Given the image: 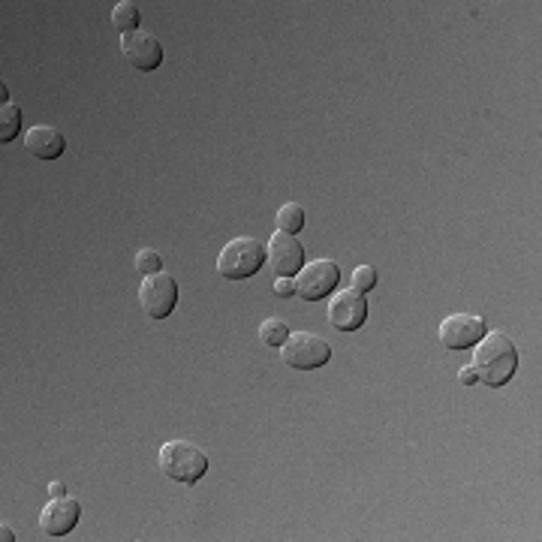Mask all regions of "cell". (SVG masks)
<instances>
[{"label": "cell", "mask_w": 542, "mask_h": 542, "mask_svg": "<svg viewBox=\"0 0 542 542\" xmlns=\"http://www.w3.org/2000/svg\"><path fill=\"white\" fill-rule=\"evenodd\" d=\"M470 371L476 374V383H485L491 389H500L512 380L518 371V350L503 332H485L479 344H473V362Z\"/></svg>", "instance_id": "cell-1"}, {"label": "cell", "mask_w": 542, "mask_h": 542, "mask_svg": "<svg viewBox=\"0 0 542 542\" xmlns=\"http://www.w3.org/2000/svg\"><path fill=\"white\" fill-rule=\"evenodd\" d=\"M157 464L166 479L181 482V485H196L208 470V455L187 440H169L160 446Z\"/></svg>", "instance_id": "cell-2"}, {"label": "cell", "mask_w": 542, "mask_h": 542, "mask_svg": "<svg viewBox=\"0 0 542 542\" xmlns=\"http://www.w3.org/2000/svg\"><path fill=\"white\" fill-rule=\"evenodd\" d=\"M262 262H265V244L253 235H238L220 250L217 271L226 281H244L256 275Z\"/></svg>", "instance_id": "cell-3"}, {"label": "cell", "mask_w": 542, "mask_h": 542, "mask_svg": "<svg viewBox=\"0 0 542 542\" xmlns=\"http://www.w3.org/2000/svg\"><path fill=\"white\" fill-rule=\"evenodd\" d=\"M281 359L296 371H314L332 359V344L314 332H290V338L281 344Z\"/></svg>", "instance_id": "cell-4"}, {"label": "cell", "mask_w": 542, "mask_h": 542, "mask_svg": "<svg viewBox=\"0 0 542 542\" xmlns=\"http://www.w3.org/2000/svg\"><path fill=\"white\" fill-rule=\"evenodd\" d=\"M139 305L148 320H166L178 305V284L166 271L157 275H145L139 284Z\"/></svg>", "instance_id": "cell-5"}, {"label": "cell", "mask_w": 542, "mask_h": 542, "mask_svg": "<svg viewBox=\"0 0 542 542\" xmlns=\"http://www.w3.org/2000/svg\"><path fill=\"white\" fill-rule=\"evenodd\" d=\"M293 281H296V296L299 299L317 302L323 296H332V290L341 281V268H338L335 259H314V262H305L299 268V275Z\"/></svg>", "instance_id": "cell-6"}, {"label": "cell", "mask_w": 542, "mask_h": 542, "mask_svg": "<svg viewBox=\"0 0 542 542\" xmlns=\"http://www.w3.org/2000/svg\"><path fill=\"white\" fill-rule=\"evenodd\" d=\"M265 259H268V268L275 271L278 278H296L299 268L305 265V247L299 244L296 235L278 229L265 244Z\"/></svg>", "instance_id": "cell-7"}, {"label": "cell", "mask_w": 542, "mask_h": 542, "mask_svg": "<svg viewBox=\"0 0 542 542\" xmlns=\"http://www.w3.org/2000/svg\"><path fill=\"white\" fill-rule=\"evenodd\" d=\"M488 332L485 320L476 317V314H449L443 323H440V344L446 350H470L473 344H479V338Z\"/></svg>", "instance_id": "cell-8"}, {"label": "cell", "mask_w": 542, "mask_h": 542, "mask_svg": "<svg viewBox=\"0 0 542 542\" xmlns=\"http://www.w3.org/2000/svg\"><path fill=\"white\" fill-rule=\"evenodd\" d=\"M365 320H368V296L365 293L350 287V290L332 296V302H329V323H332V329L356 332V329L365 326Z\"/></svg>", "instance_id": "cell-9"}, {"label": "cell", "mask_w": 542, "mask_h": 542, "mask_svg": "<svg viewBox=\"0 0 542 542\" xmlns=\"http://www.w3.org/2000/svg\"><path fill=\"white\" fill-rule=\"evenodd\" d=\"M121 52L127 58L130 67L142 70V73H151L163 64V46L157 37L145 34V31H133V34H124L121 37Z\"/></svg>", "instance_id": "cell-10"}, {"label": "cell", "mask_w": 542, "mask_h": 542, "mask_svg": "<svg viewBox=\"0 0 542 542\" xmlns=\"http://www.w3.org/2000/svg\"><path fill=\"white\" fill-rule=\"evenodd\" d=\"M82 515V503L76 497H52L40 512V527L49 536H67Z\"/></svg>", "instance_id": "cell-11"}, {"label": "cell", "mask_w": 542, "mask_h": 542, "mask_svg": "<svg viewBox=\"0 0 542 542\" xmlns=\"http://www.w3.org/2000/svg\"><path fill=\"white\" fill-rule=\"evenodd\" d=\"M25 148L37 160H58L67 151V139L61 130H55L49 124H37L25 133Z\"/></svg>", "instance_id": "cell-12"}, {"label": "cell", "mask_w": 542, "mask_h": 542, "mask_svg": "<svg viewBox=\"0 0 542 542\" xmlns=\"http://www.w3.org/2000/svg\"><path fill=\"white\" fill-rule=\"evenodd\" d=\"M112 25L121 31V37L139 31V7L133 4V0H121V4H115V10H112Z\"/></svg>", "instance_id": "cell-13"}, {"label": "cell", "mask_w": 542, "mask_h": 542, "mask_svg": "<svg viewBox=\"0 0 542 542\" xmlns=\"http://www.w3.org/2000/svg\"><path fill=\"white\" fill-rule=\"evenodd\" d=\"M22 130V109L16 103H4L0 106V142H13Z\"/></svg>", "instance_id": "cell-14"}, {"label": "cell", "mask_w": 542, "mask_h": 542, "mask_svg": "<svg viewBox=\"0 0 542 542\" xmlns=\"http://www.w3.org/2000/svg\"><path fill=\"white\" fill-rule=\"evenodd\" d=\"M287 338H290V326H287L281 317L262 320V326H259V341H262L265 347H281Z\"/></svg>", "instance_id": "cell-15"}, {"label": "cell", "mask_w": 542, "mask_h": 542, "mask_svg": "<svg viewBox=\"0 0 542 542\" xmlns=\"http://www.w3.org/2000/svg\"><path fill=\"white\" fill-rule=\"evenodd\" d=\"M275 223H278V229H281V232L296 235V232H302V226H305V208H302V205H296V202H287V205H281V208H278Z\"/></svg>", "instance_id": "cell-16"}, {"label": "cell", "mask_w": 542, "mask_h": 542, "mask_svg": "<svg viewBox=\"0 0 542 542\" xmlns=\"http://www.w3.org/2000/svg\"><path fill=\"white\" fill-rule=\"evenodd\" d=\"M136 271H142V278L145 275H157V271H163V256L157 253V250H151V247H142L139 253H136Z\"/></svg>", "instance_id": "cell-17"}, {"label": "cell", "mask_w": 542, "mask_h": 542, "mask_svg": "<svg viewBox=\"0 0 542 542\" xmlns=\"http://www.w3.org/2000/svg\"><path fill=\"white\" fill-rule=\"evenodd\" d=\"M377 287V268L374 265H359L356 271H353V290H359V293H371Z\"/></svg>", "instance_id": "cell-18"}, {"label": "cell", "mask_w": 542, "mask_h": 542, "mask_svg": "<svg viewBox=\"0 0 542 542\" xmlns=\"http://www.w3.org/2000/svg\"><path fill=\"white\" fill-rule=\"evenodd\" d=\"M275 296H281V299L296 296V281H293V278H278V281H275Z\"/></svg>", "instance_id": "cell-19"}, {"label": "cell", "mask_w": 542, "mask_h": 542, "mask_svg": "<svg viewBox=\"0 0 542 542\" xmlns=\"http://www.w3.org/2000/svg\"><path fill=\"white\" fill-rule=\"evenodd\" d=\"M458 380H461L464 386H473V383H476V374H473L470 368H461V371H458Z\"/></svg>", "instance_id": "cell-20"}, {"label": "cell", "mask_w": 542, "mask_h": 542, "mask_svg": "<svg viewBox=\"0 0 542 542\" xmlns=\"http://www.w3.org/2000/svg\"><path fill=\"white\" fill-rule=\"evenodd\" d=\"M0 539H4V542H13V539H16L13 527H7V524H4V527H0Z\"/></svg>", "instance_id": "cell-21"}, {"label": "cell", "mask_w": 542, "mask_h": 542, "mask_svg": "<svg viewBox=\"0 0 542 542\" xmlns=\"http://www.w3.org/2000/svg\"><path fill=\"white\" fill-rule=\"evenodd\" d=\"M49 494H52V497H64V485H61V482H52V485H49Z\"/></svg>", "instance_id": "cell-22"}]
</instances>
